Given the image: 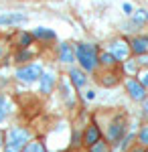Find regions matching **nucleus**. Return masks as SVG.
Masks as SVG:
<instances>
[{
    "instance_id": "393cba45",
    "label": "nucleus",
    "mask_w": 148,
    "mask_h": 152,
    "mask_svg": "<svg viewBox=\"0 0 148 152\" xmlns=\"http://www.w3.org/2000/svg\"><path fill=\"white\" fill-rule=\"evenodd\" d=\"M0 57H2V45H0Z\"/></svg>"
},
{
    "instance_id": "bb28decb",
    "label": "nucleus",
    "mask_w": 148,
    "mask_h": 152,
    "mask_svg": "<svg viewBox=\"0 0 148 152\" xmlns=\"http://www.w3.org/2000/svg\"><path fill=\"white\" fill-rule=\"evenodd\" d=\"M146 112H148V102H146Z\"/></svg>"
},
{
    "instance_id": "f8f14e48",
    "label": "nucleus",
    "mask_w": 148,
    "mask_h": 152,
    "mask_svg": "<svg viewBox=\"0 0 148 152\" xmlns=\"http://www.w3.org/2000/svg\"><path fill=\"white\" fill-rule=\"evenodd\" d=\"M41 79H43V83H41V89H43V91L47 94V91L53 87L55 79H53V75H51V73H47V75H41Z\"/></svg>"
},
{
    "instance_id": "412c9836",
    "label": "nucleus",
    "mask_w": 148,
    "mask_h": 152,
    "mask_svg": "<svg viewBox=\"0 0 148 152\" xmlns=\"http://www.w3.org/2000/svg\"><path fill=\"white\" fill-rule=\"evenodd\" d=\"M142 87H148V73L142 75Z\"/></svg>"
},
{
    "instance_id": "b1692460",
    "label": "nucleus",
    "mask_w": 148,
    "mask_h": 152,
    "mask_svg": "<svg viewBox=\"0 0 148 152\" xmlns=\"http://www.w3.org/2000/svg\"><path fill=\"white\" fill-rule=\"evenodd\" d=\"M134 152H144V150H142V148H138V150H134Z\"/></svg>"
},
{
    "instance_id": "4be33fe9",
    "label": "nucleus",
    "mask_w": 148,
    "mask_h": 152,
    "mask_svg": "<svg viewBox=\"0 0 148 152\" xmlns=\"http://www.w3.org/2000/svg\"><path fill=\"white\" fill-rule=\"evenodd\" d=\"M26 57H31L29 53H21V55H16V61H23V59H26Z\"/></svg>"
},
{
    "instance_id": "6ab92c4d",
    "label": "nucleus",
    "mask_w": 148,
    "mask_h": 152,
    "mask_svg": "<svg viewBox=\"0 0 148 152\" xmlns=\"http://www.w3.org/2000/svg\"><path fill=\"white\" fill-rule=\"evenodd\" d=\"M18 43H21V47H26V45L31 43V35H21V39H18Z\"/></svg>"
},
{
    "instance_id": "f3484780",
    "label": "nucleus",
    "mask_w": 148,
    "mask_h": 152,
    "mask_svg": "<svg viewBox=\"0 0 148 152\" xmlns=\"http://www.w3.org/2000/svg\"><path fill=\"white\" fill-rule=\"evenodd\" d=\"M138 138H140V142H142L144 146H148V126H144V128L140 130V136H138Z\"/></svg>"
},
{
    "instance_id": "ddd939ff",
    "label": "nucleus",
    "mask_w": 148,
    "mask_h": 152,
    "mask_svg": "<svg viewBox=\"0 0 148 152\" xmlns=\"http://www.w3.org/2000/svg\"><path fill=\"white\" fill-rule=\"evenodd\" d=\"M33 37H39V39H55V33L53 31H47V28H34Z\"/></svg>"
},
{
    "instance_id": "0eeeda50",
    "label": "nucleus",
    "mask_w": 148,
    "mask_h": 152,
    "mask_svg": "<svg viewBox=\"0 0 148 152\" xmlns=\"http://www.w3.org/2000/svg\"><path fill=\"white\" fill-rule=\"evenodd\" d=\"M26 20V16L24 14H2L0 16V24H16V23H24Z\"/></svg>"
},
{
    "instance_id": "f257e3e1",
    "label": "nucleus",
    "mask_w": 148,
    "mask_h": 152,
    "mask_svg": "<svg viewBox=\"0 0 148 152\" xmlns=\"http://www.w3.org/2000/svg\"><path fill=\"white\" fill-rule=\"evenodd\" d=\"M26 142H29V132L26 130L12 128L8 132V142H6V150L4 152H21Z\"/></svg>"
},
{
    "instance_id": "39448f33",
    "label": "nucleus",
    "mask_w": 148,
    "mask_h": 152,
    "mask_svg": "<svg viewBox=\"0 0 148 152\" xmlns=\"http://www.w3.org/2000/svg\"><path fill=\"white\" fill-rule=\"evenodd\" d=\"M124 118H118L114 124L110 126V130H108V136H110V140H120L122 138V134H124Z\"/></svg>"
},
{
    "instance_id": "423d86ee",
    "label": "nucleus",
    "mask_w": 148,
    "mask_h": 152,
    "mask_svg": "<svg viewBox=\"0 0 148 152\" xmlns=\"http://www.w3.org/2000/svg\"><path fill=\"white\" fill-rule=\"evenodd\" d=\"M148 49V37H138L132 41V51L138 53V55H142V53H146Z\"/></svg>"
},
{
    "instance_id": "6e6552de",
    "label": "nucleus",
    "mask_w": 148,
    "mask_h": 152,
    "mask_svg": "<svg viewBox=\"0 0 148 152\" xmlns=\"http://www.w3.org/2000/svg\"><path fill=\"white\" fill-rule=\"evenodd\" d=\"M126 53H128V49H126L124 43H114V45L110 47V55L114 59H124Z\"/></svg>"
},
{
    "instance_id": "9d476101",
    "label": "nucleus",
    "mask_w": 148,
    "mask_h": 152,
    "mask_svg": "<svg viewBox=\"0 0 148 152\" xmlns=\"http://www.w3.org/2000/svg\"><path fill=\"white\" fill-rule=\"evenodd\" d=\"M71 79L75 83V87H79V89L85 85V75H83L79 69H71Z\"/></svg>"
},
{
    "instance_id": "9b49d317",
    "label": "nucleus",
    "mask_w": 148,
    "mask_h": 152,
    "mask_svg": "<svg viewBox=\"0 0 148 152\" xmlns=\"http://www.w3.org/2000/svg\"><path fill=\"white\" fill-rule=\"evenodd\" d=\"M61 59H63L65 63H73V61H75L73 49L69 47V45H61Z\"/></svg>"
},
{
    "instance_id": "5701e85b",
    "label": "nucleus",
    "mask_w": 148,
    "mask_h": 152,
    "mask_svg": "<svg viewBox=\"0 0 148 152\" xmlns=\"http://www.w3.org/2000/svg\"><path fill=\"white\" fill-rule=\"evenodd\" d=\"M124 10L130 14V12H132V6H130V4H124Z\"/></svg>"
},
{
    "instance_id": "a211bd4d",
    "label": "nucleus",
    "mask_w": 148,
    "mask_h": 152,
    "mask_svg": "<svg viewBox=\"0 0 148 152\" xmlns=\"http://www.w3.org/2000/svg\"><path fill=\"white\" fill-rule=\"evenodd\" d=\"M134 20H136V23H144V20H148V12L146 10H138V14H134Z\"/></svg>"
},
{
    "instance_id": "4468645a",
    "label": "nucleus",
    "mask_w": 148,
    "mask_h": 152,
    "mask_svg": "<svg viewBox=\"0 0 148 152\" xmlns=\"http://www.w3.org/2000/svg\"><path fill=\"white\" fill-rule=\"evenodd\" d=\"M6 112H8V102H6V97H4V95H0V122L4 120Z\"/></svg>"
},
{
    "instance_id": "aec40b11",
    "label": "nucleus",
    "mask_w": 148,
    "mask_h": 152,
    "mask_svg": "<svg viewBox=\"0 0 148 152\" xmlns=\"http://www.w3.org/2000/svg\"><path fill=\"white\" fill-rule=\"evenodd\" d=\"M102 61H103V63H106V65H112V63H114L116 59L112 57L110 53H106V55H102Z\"/></svg>"
},
{
    "instance_id": "dca6fc26",
    "label": "nucleus",
    "mask_w": 148,
    "mask_h": 152,
    "mask_svg": "<svg viewBox=\"0 0 148 152\" xmlns=\"http://www.w3.org/2000/svg\"><path fill=\"white\" fill-rule=\"evenodd\" d=\"M91 152H108V146H106V142L97 140L93 146H91Z\"/></svg>"
},
{
    "instance_id": "2eb2a0df",
    "label": "nucleus",
    "mask_w": 148,
    "mask_h": 152,
    "mask_svg": "<svg viewBox=\"0 0 148 152\" xmlns=\"http://www.w3.org/2000/svg\"><path fill=\"white\" fill-rule=\"evenodd\" d=\"M23 152H45V148H43L39 142H31V144H29Z\"/></svg>"
},
{
    "instance_id": "a878e982",
    "label": "nucleus",
    "mask_w": 148,
    "mask_h": 152,
    "mask_svg": "<svg viewBox=\"0 0 148 152\" xmlns=\"http://www.w3.org/2000/svg\"><path fill=\"white\" fill-rule=\"evenodd\" d=\"M0 144H2V134H0Z\"/></svg>"
},
{
    "instance_id": "7ed1b4c3",
    "label": "nucleus",
    "mask_w": 148,
    "mask_h": 152,
    "mask_svg": "<svg viewBox=\"0 0 148 152\" xmlns=\"http://www.w3.org/2000/svg\"><path fill=\"white\" fill-rule=\"evenodd\" d=\"M16 77L23 79V81H34V79L41 77V67L39 65H29L24 69H18L16 71Z\"/></svg>"
},
{
    "instance_id": "f03ea898",
    "label": "nucleus",
    "mask_w": 148,
    "mask_h": 152,
    "mask_svg": "<svg viewBox=\"0 0 148 152\" xmlns=\"http://www.w3.org/2000/svg\"><path fill=\"white\" fill-rule=\"evenodd\" d=\"M75 53H77V59H79L83 69L91 71L95 67V49L91 47V45H83V43H81V45H77Z\"/></svg>"
},
{
    "instance_id": "20e7f679",
    "label": "nucleus",
    "mask_w": 148,
    "mask_h": 152,
    "mask_svg": "<svg viewBox=\"0 0 148 152\" xmlns=\"http://www.w3.org/2000/svg\"><path fill=\"white\" fill-rule=\"evenodd\" d=\"M126 87H128V91H130V95H132L134 99H144V97H146V89H144L142 83H138L136 79H128Z\"/></svg>"
},
{
    "instance_id": "1a4fd4ad",
    "label": "nucleus",
    "mask_w": 148,
    "mask_h": 152,
    "mask_svg": "<svg viewBox=\"0 0 148 152\" xmlns=\"http://www.w3.org/2000/svg\"><path fill=\"white\" fill-rule=\"evenodd\" d=\"M97 140H100V128H97V126H89L87 134H85V142H87L89 146H93Z\"/></svg>"
}]
</instances>
